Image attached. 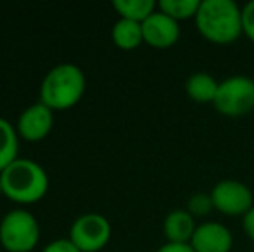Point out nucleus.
<instances>
[{"instance_id": "nucleus-6", "label": "nucleus", "mask_w": 254, "mask_h": 252, "mask_svg": "<svg viewBox=\"0 0 254 252\" xmlns=\"http://www.w3.org/2000/svg\"><path fill=\"white\" fill-rule=\"evenodd\" d=\"M111 223L99 212L78 216L69 228V240L80 252H99L111 240Z\"/></svg>"}, {"instance_id": "nucleus-14", "label": "nucleus", "mask_w": 254, "mask_h": 252, "mask_svg": "<svg viewBox=\"0 0 254 252\" xmlns=\"http://www.w3.org/2000/svg\"><path fill=\"white\" fill-rule=\"evenodd\" d=\"M19 135L5 118H0V173L17 159Z\"/></svg>"}, {"instance_id": "nucleus-4", "label": "nucleus", "mask_w": 254, "mask_h": 252, "mask_svg": "<svg viewBox=\"0 0 254 252\" xmlns=\"http://www.w3.org/2000/svg\"><path fill=\"white\" fill-rule=\"evenodd\" d=\"M38 240L40 226L26 209H12L0 221V244L7 252H31Z\"/></svg>"}, {"instance_id": "nucleus-13", "label": "nucleus", "mask_w": 254, "mask_h": 252, "mask_svg": "<svg viewBox=\"0 0 254 252\" xmlns=\"http://www.w3.org/2000/svg\"><path fill=\"white\" fill-rule=\"evenodd\" d=\"M114 45L121 50H133L144 44V33H142V23L130 19H120L114 23L113 31H111Z\"/></svg>"}, {"instance_id": "nucleus-5", "label": "nucleus", "mask_w": 254, "mask_h": 252, "mask_svg": "<svg viewBox=\"0 0 254 252\" xmlns=\"http://www.w3.org/2000/svg\"><path fill=\"white\" fill-rule=\"evenodd\" d=\"M214 109L227 118H242L254 111V80L246 74L225 78L220 81Z\"/></svg>"}, {"instance_id": "nucleus-2", "label": "nucleus", "mask_w": 254, "mask_h": 252, "mask_svg": "<svg viewBox=\"0 0 254 252\" xmlns=\"http://www.w3.org/2000/svg\"><path fill=\"white\" fill-rule=\"evenodd\" d=\"M0 180L3 195L16 204H35L49 190L47 171L31 159L17 157L0 173Z\"/></svg>"}, {"instance_id": "nucleus-10", "label": "nucleus", "mask_w": 254, "mask_h": 252, "mask_svg": "<svg viewBox=\"0 0 254 252\" xmlns=\"http://www.w3.org/2000/svg\"><path fill=\"white\" fill-rule=\"evenodd\" d=\"M190 247L194 252H230L234 247V235L221 223L204 221L195 228Z\"/></svg>"}, {"instance_id": "nucleus-9", "label": "nucleus", "mask_w": 254, "mask_h": 252, "mask_svg": "<svg viewBox=\"0 0 254 252\" xmlns=\"http://www.w3.org/2000/svg\"><path fill=\"white\" fill-rule=\"evenodd\" d=\"M144 44L152 49H170L180 38V24L159 9L142 23Z\"/></svg>"}, {"instance_id": "nucleus-17", "label": "nucleus", "mask_w": 254, "mask_h": 252, "mask_svg": "<svg viewBox=\"0 0 254 252\" xmlns=\"http://www.w3.org/2000/svg\"><path fill=\"white\" fill-rule=\"evenodd\" d=\"M187 209L194 218H204L207 216L211 211H214L213 205V199H211V194H206V192H197V194H192L187 201Z\"/></svg>"}, {"instance_id": "nucleus-12", "label": "nucleus", "mask_w": 254, "mask_h": 252, "mask_svg": "<svg viewBox=\"0 0 254 252\" xmlns=\"http://www.w3.org/2000/svg\"><path fill=\"white\" fill-rule=\"evenodd\" d=\"M220 81L209 73H194L185 81V92L189 99L197 104H213L218 94Z\"/></svg>"}, {"instance_id": "nucleus-21", "label": "nucleus", "mask_w": 254, "mask_h": 252, "mask_svg": "<svg viewBox=\"0 0 254 252\" xmlns=\"http://www.w3.org/2000/svg\"><path fill=\"white\" fill-rule=\"evenodd\" d=\"M242 228H244L246 235L254 242V207L242 218Z\"/></svg>"}, {"instance_id": "nucleus-20", "label": "nucleus", "mask_w": 254, "mask_h": 252, "mask_svg": "<svg viewBox=\"0 0 254 252\" xmlns=\"http://www.w3.org/2000/svg\"><path fill=\"white\" fill-rule=\"evenodd\" d=\"M156 252H194L190 247V244H170L166 242L164 246H161Z\"/></svg>"}, {"instance_id": "nucleus-16", "label": "nucleus", "mask_w": 254, "mask_h": 252, "mask_svg": "<svg viewBox=\"0 0 254 252\" xmlns=\"http://www.w3.org/2000/svg\"><path fill=\"white\" fill-rule=\"evenodd\" d=\"M201 7V0H161L157 9L166 16L173 17L175 21L195 19L197 10Z\"/></svg>"}, {"instance_id": "nucleus-7", "label": "nucleus", "mask_w": 254, "mask_h": 252, "mask_svg": "<svg viewBox=\"0 0 254 252\" xmlns=\"http://www.w3.org/2000/svg\"><path fill=\"white\" fill-rule=\"evenodd\" d=\"M214 211L225 216H242L244 218L254 207L253 190L239 180H221L211 190Z\"/></svg>"}, {"instance_id": "nucleus-8", "label": "nucleus", "mask_w": 254, "mask_h": 252, "mask_svg": "<svg viewBox=\"0 0 254 252\" xmlns=\"http://www.w3.org/2000/svg\"><path fill=\"white\" fill-rule=\"evenodd\" d=\"M52 126L54 111L42 102H37L19 114L16 123V131L24 142H40L49 137Z\"/></svg>"}, {"instance_id": "nucleus-19", "label": "nucleus", "mask_w": 254, "mask_h": 252, "mask_svg": "<svg viewBox=\"0 0 254 252\" xmlns=\"http://www.w3.org/2000/svg\"><path fill=\"white\" fill-rule=\"evenodd\" d=\"M42 252H80V249L69 239H57L47 244Z\"/></svg>"}, {"instance_id": "nucleus-15", "label": "nucleus", "mask_w": 254, "mask_h": 252, "mask_svg": "<svg viewBox=\"0 0 254 252\" xmlns=\"http://www.w3.org/2000/svg\"><path fill=\"white\" fill-rule=\"evenodd\" d=\"M113 7L120 17L137 23H144L152 12L157 10V3L154 0H114Z\"/></svg>"}, {"instance_id": "nucleus-3", "label": "nucleus", "mask_w": 254, "mask_h": 252, "mask_svg": "<svg viewBox=\"0 0 254 252\" xmlns=\"http://www.w3.org/2000/svg\"><path fill=\"white\" fill-rule=\"evenodd\" d=\"M87 88L85 74L76 64L54 66L40 85V102L52 111H66L81 101Z\"/></svg>"}, {"instance_id": "nucleus-22", "label": "nucleus", "mask_w": 254, "mask_h": 252, "mask_svg": "<svg viewBox=\"0 0 254 252\" xmlns=\"http://www.w3.org/2000/svg\"><path fill=\"white\" fill-rule=\"evenodd\" d=\"M0 195H3V190H2V180H0Z\"/></svg>"}, {"instance_id": "nucleus-18", "label": "nucleus", "mask_w": 254, "mask_h": 252, "mask_svg": "<svg viewBox=\"0 0 254 252\" xmlns=\"http://www.w3.org/2000/svg\"><path fill=\"white\" fill-rule=\"evenodd\" d=\"M242 35L254 42V0L242 7Z\"/></svg>"}, {"instance_id": "nucleus-1", "label": "nucleus", "mask_w": 254, "mask_h": 252, "mask_svg": "<svg viewBox=\"0 0 254 252\" xmlns=\"http://www.w3.org/2000/svg\"><path fill=\"white\" fill-rule=\"evenodd\" d=\"M194 21L197 31L211 44L230 45L242 35V7L234 0H201Z\"/></svg>"}, {"instance_id": "nucleus-11", "label": "nucleus", "mask_w": 254, "mask_h": 252, "mask_svg": "<svg viewBox=\"0 0 254 252\" xmlns=\"http://www.w3.org/2000/svg\"><path fill=\"white\" fill-rule=\"evenodd\" d=\"M195 228V218L187 209H173L163 221V233L170 244H190Z\"/></svg>"}]
</instances>
